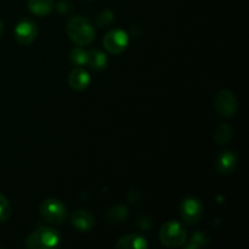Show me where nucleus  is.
Returning <instances> with one entry per match:
<instances>
[{
	"label": "nucleus",
	"instance_id": "nucleus-17",
	"mask_svg": "<svg viewBox=\"0 0 249 249\" xmlns=\"http://www.w3.org/2000/svg\"><path fill=\"white\" fill-rule=\"evenodd\" d=\"M70 60H71V62L75 66L87 65L88 51L83 50V49H80V48L73 49L70 53Z\"/></svg>",
	"mask_w": 249,
	"mask_h": 249
},
{
	"label": "nucleus",
	"instance_id": "nucleus-10",
	"mask_svg": "<svg viewBox=\"0 0 249 249\" xmlns=\"http://www.w3.org/2000/svg\"><path fill=\"white\" fill-rule=\"evenodd\" d=\"M71 223H72L73 228H75L80 232H88L94 226L95 218L89 211L78 209L71 216Z\"/></svg>",
	"mask_w": 249,
	"mask_h": 249
},
{
	"label": "nucleus",
	"instance_id": "nucleus-4",
	"mask_svg": "<svg viewBox=\"0 0 249 249\" xmlns=\"http://www.w3.org/2000/svg\"><path fill=\"white\" fill-rule=\"evenodd\" d=\"M39 212H40L41 218L46 223L53 224V225H60L66 220V216H67L66 207L63 206L62 202L56 198H48L41 202Z\"/></svg>",
	"mask_w": 249,
	"mask_h": 249
},
{
	"label": "nucleus",
	"instance_id": "nucleus-3",
	"mask_svg": "<svg viewBox=\"0 0 249 249\" xmlns=\"http://www.w3.org/2000/svg\"><path fill=\"white\" fill-rule=\"evenodd\" d=\"M58 242H60V235L57 231L51 228H40L33 231L27 237L24 245L27 248L31 249H46L56 247Z\"/></svg>",
	"mask_w": 249,
	"mask_h": 249
},
{
	"label": "nucleus",
	"instance_id": "nucleus-16",
	"mask_svg": "<svg viewBox=\"0 0 249 249\" xmlns=\"http://www.w3.org/2000/svg\"><path fill=\"white\" fill-rule=\"evenodd\" d=\"M231 138H232V128L229 124H221L214 133V140L219 145H224V143L229 142Z\"/></svg>",
	"mask_w": 249,
	"mask_h": 249
},
{
	"label": "nucleus",
	"instance_id": "nucleus-5",
	"mask_svg": "<svg viewBox=\"0 0 249 249\" xmlns=\"http://www.w3.org/2000/svg\"><path fill=\"white\" fill-rule=\"evenodd\" d=\"M203 215V204L196 197H186L180 203V216L187 225H195Z\"/></svg>",
	"mask_w": 249,
	"mask_h": 249
},
{
	"label": "nucleus",
	"instance_id": "nucleus-11",
	"mask_svg": "<svg viewBox=\"0 0 249 249\" xmlns=\"http://www.w3.org/2000/svg\"><path fill=\"white\" fill-rule=\"evenodd\" d=\"M90 74L83 68H75V70L71 71L70 75H68V84L72 89L74 90H84L89 87L90 84Z\"/></svg>",
	"mask_w": 249,
	"mask_h": 249
},
{
	"label": "nucleus",
	"instance_id": "nucleus-22",
	"mask_svg": "<svg viewBox=\"0 0 249 249\" xmlns=\"http://www.w3.org/2000/svg\"><path fill=\"white\" fill-rule=\"evenodd\" d=\"M2 31H4V23H2V21L0 19V36L2 34Z\"/></svg>",
	"mask_w": 249,
	"mask_h": 249
},
{
	"label": "nucleus",
	"instance_id": "nucleus-18",
	"mask_svg": "<svg viewBox=\"0 0 249 249\" xmlns=\"http://www.w3.org/2000/svg\"><path fill=\"white\" fill-rule=\"evenodd\" d=\"M209 240L203 232H195L192 235L191 240H190L189 245L186 246V249H196V248H202L206 247L208 245Z\"/></svg>",
	"mask_w": 249,
	"mask_h": 249
},
{
	"label": "nucleus",
	"instance_id": "nucleus-14",
	"mask_svg": "<svg viewBox=\"0 0 249 249\" xmlns=\"http://www.w3.org/2000/svg\"><path fill=\"white\" fill-rule=\"evenodd\" d=\"M53 7V0H28V9L36 16H45L50 14Z\"/></svg>",
	"mask_w": 249,
	"mask_h": 249
},
{
	"label": "nucleus",
	"instance_id": "nucleus-12",
	"mask_svg": "<svg viewBox=\"0 0 249 249\" xmlns=\"http://www.w3.org/2000/svg\"><path fill=\"white\" fill-rule=\"evenodd\" d=\"M116 247L119 249H146L148 245L142 236L131 233V235H126L119 238L118 242L116 243Z\"/></svg>",
	"mask_w": 249,
	"mask_h": 249
},
{
	"label": "nucleus",
	"instance_id": "nucleus-19",
	"mask_svg": "<svg viewBox=\"0 0 249 249\" xmlns=\"http://www.w3.org/2000/svg\"><path fill=\"white\" fill-rule=\"evenodd\" d=\"M114 19V14L111 10H105V11L100 12L96 17V24L100 28H104V27L109 26V24L113 22Z\"/></svg>",
	"mask_w": 249,
	"mask_h": 249
},
{
	"label": "nucleus",
	"instance_id": "nucleus-15",
	"mask_svg": "<svg viewBox=\"0 0 249 249\" xmlns=\"http://www.w3.org/2000/svg\"><path fill=\"white\" fill-rule=\"evenodd\" d=\"M128 214L129 212L126 207L116 206L107 212L106 219L108 223H113V224L123 223V221H125L126 218H128Z\"/></svg>",
	"mask_w": 249,
	"mask_h": 249
},
{
	"label": "nucleus",
	"instance_id": "nucleus-7",
	"mask_svg": "<svg viewBox=\"0 0 249 249\" xmlns=\"http://www.w3.org/2000/svg\"><path fill=\"white\" fill-rule=\"evenodd\" d=\"M129 44V36L126 32L122 29H113L108 32L104 38V46L109 53L119 55L126 49Z\"/></svg>",
	"mask_w": 249,
	"mask_h": 249
},
{
	"label": "nucleus",
	"instance_id": "nucleus-8",
	"mask_svg": "<svg viewBox=\"0 0 249 249\" xmlns=\"http://www.w3.org/2000/svg\"><path fill=\"white\" fill-rule=\"evenodd\" d=\"M38 36V28L36 23L29 19H23L15 27V38L22 45H29L36 40Z\"/></svg>",
	"mask_w": 249,
	"mask_h": 249
},
{
	"label": "nucleus",
	"instance_id": "nucleus-13",
	"mask_svg": "<svg viewBox=\"0 0 249 249\" xmlns=\"http://www.w3.org/2000/svg\"><path fill=\"white\" fill-rule=\"evenodd\" d=\"M107 62V56L105 55L102 51L97 50V49H94V50L88 51V60L87 65L89 67H91L92 70L95 71H101L104 68H106Z\"/></svg>",
	"mask_w": 249,
	"mask_h": 249
},
{
	"label": "nucleus",
	"instance_id": "nucleus-6",
	"mask_svg": "<svg viewBox=\"0 0 249 249\" xmlns=\"http://www.w3.org/2000/svg\"><path fill=\"white\" fill-rule=\"evenodd\" d=\"M214 105H215V108L218 111V113L220 116L225 117V118L235 116L238 108V101L236 99L235 94L231 90L228 89H223L220 91H218Z\"/></svg>",
	"mask_w": 249,
	"mask_h": 249
},
{
	"label": "nucleus",
	"instance_id": "nucleus-20",
	"mask_svg": "<svg viewBox=\"0 0 249 249\" xmlns=\"http://www.w3.org/2000/svg\"><path fill=\"white\" fill-rule=\"evenodd\" d=\"M10 214H11V207L7 199L0 194V223H4L9 219Z\"/></svg>",
	"mask_w": 249,
	"mask_h": 249
},
{
	"label": "nucleus",
	"instance_id": "nucleus-1",
	"mask_svg": "<svg viewBox=\"0 0 249 249\" xmlns=\"http://www.w3.org/2000/svg\"><path fill=\"white\" fill-rule=\"evenodd\" d=\"M67 34L71 40L79 46L90 45L95 39L94 27L82 16H74L68 21Z\"/></svg>",
	"mask_w": 249,
	"mask_h": 249
},
{
	"label": "nucleus",
	"instance_id": "nucleus-9",
	"mask_svg": "<svg viewBox=\"0 0 249 249\" xmlns=\"http://www.w3.org/2000/svg\"><path fill=\"white\" fill-rule=\"evenodd\" d=\"M237 168V156L232 151H225L218 156L215 160V169L221 175H230Z\"/></svg>",
	"mask_w": 249,
	"mask_h": 249
},
{
	"label": "nucleus",
	"instance_id": "nucleus-2",
	"mask_svg": "<svg viewBox=\"0 0 249 249\" xmlns=\"http://www.w3.org/2000/svg\"><path fill=\"white\" fill-rule=\"evenodd\" d=\"M160 243L165 247L178 248L181 247L187 240V232L179 221H168L160 228Z\"/></svg>",
	"mask_w": 249,
	"mask_h": 249
},
{
	"label": "nucleus",
	"instance_id": "nucleus-21",
	"mask_svg": "<svg viewBox=\"0 0 249 249\" xmlns=\"http://www.w3.org/2000/svg\"><path fill=\"white\" fill-rule=\"evenodd\" d=\"M68 5H70V2H68V1H62V2H60V4H58V6H57L58 11L65 12V14H68V12H71L70 10H67Z\"/></svg>",
	"mask_w": 249,
	"mask_h": 249
}]
</instances>
